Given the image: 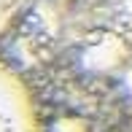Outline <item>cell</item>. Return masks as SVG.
<instances>
[{
  "label": "cell",
  "instance_id": "cell-1",
  "mask_svg": "<svg viewBox=\"0 0 132 132\" xmlns=\"http://www.w3.org/2000/svg\"><path fill=\"white\" fill-rule=\"evenodd\" d=\"M0 132H11V94L0 76Z\"/></svg>",
  "mask_w": 132,
  "mask_h": 132
}]
</instances>
